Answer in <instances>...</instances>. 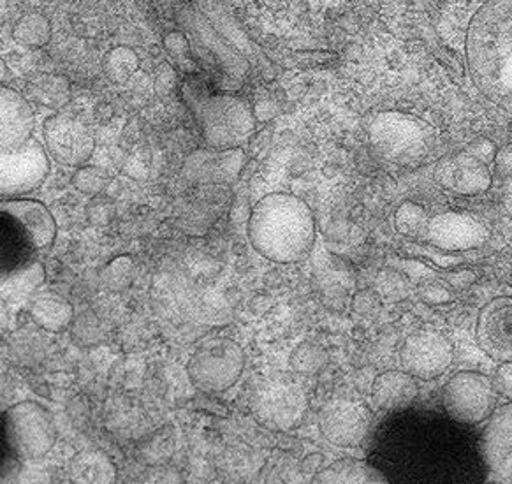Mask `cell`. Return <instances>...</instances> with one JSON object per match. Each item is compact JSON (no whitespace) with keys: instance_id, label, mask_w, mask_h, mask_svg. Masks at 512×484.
<instances>
[{"instance_id":"1f68e13d","label":"cell","mask_w":512,"mask_h":484,"mask_svg":"<svg viewBox=\"0 0 512 484\" xmlns=\"http://www.w3.org/2000/svg\"><path fill=\"white\" fill-rule=\"evenodd\" d=\"M410 291H412V282L409 277L393 266L382 270L375 279V293L381 296V300L396 303V301L405 300Z\"/></svg>"},{"instance_id":"603a6c76","label":"cell","mask_w":512,"mask_h":484,"mask_svg":"<svg viewBox=\"0 0 512 484\" xmlns=\"http://www.w3.org/2000/svg\"><path fill=\"white\" fill-rule=\"evenodd\" d=\"M71 484H117V467L101 449H83L69 463Z\"/></svg>"},{"instance_id":"30bf717a","label":"cell","mask_w":512,"mask_h":484,"mask_svg":"<svg viewBox=\"0 0 512 484\" xmlns=\"http://www.w3.org/2000/svg\"><path fill=\"white\" fill-rule=\"evenodd\" d=\"M497 391L488 375L463 370L442 388V407L449 419L474 426L490 418L497 409Z\"/></svg>"},{"instance_id":"ee69618b","label":"cell","mask_w":512,"mask_h":484,"mask_svg":"<svg viewBox=\"0 0 512 484\" xmlns=\"http://www.w3.org/2000/svg\"><path fill=\"white\" fill-rule=\"evenodd\" d=\"M322 463H324V456L322 453H312L308 455L303 462H301V470L305 474H317L321 472Z\"/></svg>"},{"instance_id":"ab89813d","label":"cell","mask_w":512,"mask_h":484,"mask_svg":"<svg viewBox=\"0 0 512 484\" xmlns=\"http://www.w3.org/2000/svg\"><path fill=\"white\" fill-rule=\"evenodd\" d=\"M491 382H493V388L497 391V395L504 396L512 402V361L500 363L491 377Z\"/></svg>"},{"instance_id":"83f0119b","label":"cell","mask_w":512,"mask_h":484,"mask_svg":"<svg viewBox=\"0 0 512 484\" xmlns=\"http://www.w3.org/2000/svg\"><path fill=\"white\" fill-rule=\"evenodd\" d=\"M13 37L16 43L30 50L43 48L44 44L50 43L52 39V23L41 13H27L15 23Z\"/></svg>"},{"instance_id":"e575fe53","label":"cell","mask_w":512,"mask_h":484,"mask_svg":"<svg viewBox=\"0 0 512 484\" xmlns=\"http://www.w3.org/2000/svg\"><path fill=\"white\" fill-rule=\"evenodd\" d=\"M132 270H134V263L129 256H120L113 259L103 272V282L110 289H124L129 286L132 280Z\"/></svg>"},{"instance_id":"d6986e66","label":"cell","mask_w":512,"mask_h":484,"mask_svg":"<svg viewBox=\"0 0 512 484\" xmlns=\"http://www.w3.org/2000/svg\"><path fill=\"white\" fill-rule=\"evenodd\" d=\"M2 213L15 220L34 249L52 247L57 238V224L43 203L36 199H4Z\"/></svg>"},{"instance_id":"f1b7e54d","label":"cell","mask_w":512,"mask_h":484,"mask_svg":"<svg viewBox=\"0 0 512 484\" xmlns=\"http://www.w3.org/2000/svg\"><path fill=\"white\" fill-rule=\"evenodd\" d=\"M428 222L430 219H428L425 208L417 203H412V201H405L403 205L398 206L395 213L396 231L414 242L425 240Z\"/></svg>"},{"instance_id":"d6a6232c","label":"cell","mask_w":512,"mask_h":484,"mask_svg":"<svg viewBox=\"0 0 512 484\" xmlns=\"http://www.w3.org/2000/svg\"><path fill=\"white\" fill-rule=\"evenodd\" d=\"M164 48H166L169 57L175 60L178 69H182L189 76H194V74L198 73V67L194 66L191 59H189L192 46L189 37L185 36V32L175 30V32L166 34V37H164Z\"/></svg>"},{"instance_id":"5bb4252c","label":"cell","mask_w":512,"mask_h":484,"mask_svg":"<svg viewBox=\"0 0 512 484\" xmlns=\"http://www.w3.org/2000/svg\"><path fill=\"white\" fill-rule=\"evenodd\" d=\"M451 340L435 330H419L405 338L400 361L407 374L421 381H433L453 365Z\"/></svg>"},{"instance_id":"7a4b0ae2","label":"cell","mask_w":512,"mask_h":484,"mask_svg":"<svg viewBox=\"0 0 512 484\" xmlns=\"http://www.w3.org/2000/svg\"><path fill=\"white\" fill-rule=\"evenodd\" d=\"M470 78L479 92L512 115V2H488L465 39Z\"/></svg>"},{"instance_id":"9c48e42d","label":"cell","mask_w":512,"mask_h":484,"mask_svg":"<svg viewBox=\"0 0 512 484\" xmlns=\"http://www.w3.org/2000/svg\"><path fill=\"white\" fill-rule=\"evenodd\" d=\"M4 428L9 448L22 460L43 458L57 442L50 412L32 400L9 407L4 414Z\"/></svg>"},{"instance_id":"52a82bcc","label":"cell","mask_w":512,"mask_h":484,"mask_svg":"<svg viewBox=\"0 0 512 484\" xmlns=\"http://www.w3.org/2000/svg\"><path fill=\"white\" fill-rule=\"evenodd\" d=\"M245 352L231 338L217 337L199 345L187 363L192 384L208 395H219L240 381Z\"/></svg>"},{"instance_id":"277c9868","label":"cell","mask_w":512,"mask_h":484,"mask_svg":"<svg viewBox=\"0 0 512 484\" xmlns=\"http://www.w3.org/2000/svg\"><path fill=\"white\" fill-rule=\"evenodd\" d=\"M180 94L196 118L208 148H242L256 131V111L245 99L226 92H213L198 74L187 76Z\"/></svg>"},{"instance_id":"836d02e7","label":"cell","mask_w":512,"mask_h":484,"mask_svg":"<svg viewBox=\"0 0 512 484\" xmlns=\"http://www.w3.org/2000/svg\"><path fill=\"white\" fill-rule=\"evenodd\" d=\"M108 182H110V176L106 175V171L94 168V166L80 168L73 176L74 187L83 194L94 196V198H97L106 189Z\"/></svg>"},{"instance_id":"f35d334b","label":"cell","mask_w":512,"mask_h":484,"mask_svg":"<svg viewBox=\"0 0 512 484\" xmlns=\"http://www.w3.org/2000/svg\"><path fill=\"white\" fill-rule=\"evenodd\" d=\"M88 222L94 224V226H108L113 215H115V205L111 203L110 199L97 198L92 199V203L87 208Z\"/></svg>"},{"instance_id":"b9f144b4","label":"cell","mask_w":512,"mask_h":484,"mask_svg":"<svg viewBox=\"0 0 512 484\" xmlns=\"http://www.w3.org/2000/svg\"><path fill=\"white\" fill-rule=\"evenodd\" d=\"M467 154L476 157L477 161L484 162V164H490L491 161H495V155H497V148L486 138H479V140L472 141L469 147L465 148Z\"/></svg>"},{"instance_id":"4dcf8cb0","label":"cell","mask_w":512,"mask_h":484,"mask_svg":"<svg viewBox=\"0 0 512 484\" xmlns=\"http://www.w3.org/2000/svg\"><path fill=\"white\" fill-rule=\"evenodd\" d=\"M328 363H330V356L326 349L312 342L298 345L289 358L291 370L301 375L319 374Z\"/></svg>"},{"instance_id":"ba28073f","label":"cell","mask_w":512,"mask_h":484,"mask_svg":"<svg viewBox=\"0 0 512 484\" xmlns=\"http://www.w3.org/2000/svg\"><path fill=\"white\" fill-rule=\"evenodd\" d=\"M250 411L257 423L273 432H287L307 416L308 400L298 382L273 377L257 384L250 395Z\"/></svg>"},{"instance_id":"74e56055","label":"cell","mask_w":512,"mask_h":484,"mask_svg":"<svg viewBox=\"0 0 512 484\" xmlns=\"http://www.w3.org/2000/svg\"><path fill=\"white\" fill-rule=\"evenodd\" d=\"M381 301V296L375 291H370V289L358 291L352 300V310H354V314L361 317H375L381 310Z\"/></svg>"},{"instance_id":"e0dca14e","label":"cell","mask_w":512,"mask_h":484,"mask_svg":"<svg viewBox=\"0 0 512 484\" xmlns=\"http://www.w3.org/2000/svg\"><path fill=\"white\" fill-rule=\"evenodd\" d=\"M476 338L491 360L512 361V296H498L481 308Z\"/></svg>"},{"instance_id":"8d00e7d4","label":"cell","mask_w":512,"mask_h":484,"mask_svg":"<svg viewBox=\"0 0 512 484\" xmlns=\"http://www.w3.org/2000/svg\"><path fill=\"white\" fill-rule=\"evenodd\" d=\"M73 328L74 337L78 338L81 344L96 345L103 340V331L92 312H83L78 319H74Z\"/></svg>"},{"instance_id":"60d3db41","label":"cell","mask_w":512,"mask_h":484,"mask_svg":"<svg viewBox=\"0 0 512 484\" xmlns=\"http://www.w3.org/2000/svg\"><path fill=\"white\" fill-rule=\"evenodd\" d=\"M477 279H479V275H477L474 270H463V268H461V270H451V272H447L446 277H444V282H446L447 286L451 287L453 291H465V289L474 286Z\"/></svg>"},{"instance_id":"f546056e","label":"cell","mask_w":512,"mask_h":484,"mask_svg":"<svg viewBox=\"0 0 512 484\" xmlns=\"http://www.w3.org/2000/svg\"><path fill=\"white\" fill-rule=\"evenodd\" d=\"M103 67L104 73L113 83L124 85L131 80L132 74L138 71V55L127 46L111 48L110 52L104 55Z\"/></svg>"},{"instance_id":"ffe728a7","label":"cell","mask_w":512,"mask_h":484,"mask_svg":"<svg viewBox=\"0 0 512 484\" xmlns=\"http://www.w3.org/2000/svg\"><path fill=\"white\" fill-rule=\"evenodd\" d=\"M0 145L2 152H13L29 143L34 131V110L27 97L16 90H0Z\"/></svg>"},{"instance_id":"484cf974","label":"cell","mask_w":512,"mask_h":484,"mask_svg":"<svg viewBox=\"0 0 512 484\" xmlns=\"http://www.w3.org/2000/svg\"><path fill=\"white\" fill-rule=\"evenodd\" d=\"M27 101L60 110L71 101V83L62 74H37L27 83Z\"/></svg>"},{"instance_id":"2e32d148","label":"cell","mask_w":512,"mask_h":484,"mask_svg":"<svg viewBox=\"0 0 512 484\" xmlns=\"http://www.w3.org/2000/svg\"><path fill=\"white\" fill-rule=\"evenodd\" d=\"M243 166H245L243 148H233V150L199 148L183 162L182 175L191 184L229 185L238 180Z\"/></svg>"},{"instance_id":"7402d4cb","label":"cell","mask_w":512,"mask_h":484,"mask_svg":"<svg viewBox=\"0 0 512 484\" xmlns=\"http://www.w3.org/2000/svg\"><path fill=\"white\" fill-rule=\"evenodd\" d=\"M481 451L488 470H498L512 456V402L495 409L481 437Z\"/></svg>"},{"instance_id":"f6af8a7d","label":"cell","mask_w":512,"mask_h":484,"mask_svg":"<svg viewBox=\"0 0 512 484\" xmlns=\"http://www.w3.org/2000/svg\"><path fill=\"white\" fill-rule=\"evenodd\" d=\"M490 484H498V483H490Z\"/></svg>"},{"instance_id":"4316f807","label":"cell","mask_w":512,"mask_h":484,"mask_svg":"<svg viewBox=\"0 0 512 484\" xmlns=\"http://www.w3.org/2000/svg\"><path fill=\"white\" fill-rule=\"evenodd\" d=\"M44 282V268L41 263H32L2 280V300L16 303L29 298Z\"/></svg>"},{"instance_id":"44dd1931","label":"cell","mask_w":512,"mask_h":484,"mask_svg":"<svg viewBox=\"0 0 512 484\" xmlns=\"http://www.w3.org/2000/svg\"><path fill=\"white\" fill-rule=\"evenodd\" d=\"M419 386L412 375L389 370L379 375L372 386V398L379 411L402 412L416 404Z\"/></svg>"},{"instance_id":"8992f818","label":"cell","mask_w":512,"mask_h":484,"mask_svg":"<svg viewBox=\"0 0 512 484\" xmlns=\"http://www.w3.org/2000/svg\"><path fill=\"white\" fill-rule=\"evenodd\" d=\"M178 23L182 25L185 36L189 37L192 48L199 52L201 59L205 57L206 69L219 74L220 88L231 94L242 87L249 76V59L224 34H220L199 4L178 9Z\"/></svg>"},{"instance_id":"d590c367","label":"cell","mask_w":512,"mask_h":484,"mask_svg":"<svg viewBox=\"0 0 512 484\" xmlns=\"http://www.w3.org/2000/svg\"><path fill=\"white\" fill-rule=\"evenodd\" d=\"M417 294L419 298L426 305H446L454 300V293L451 287L447 286L446 282H439V280L428 279L417 287Z\"/></svg>"},{"instance_id":"8fae6325","label":"cell","mask_w":512,"mask_h":484,"mask_svg":"<svg viewBox=\"0 0 512 484\" xmlns=\"http://www.w3.org/2000/svg\"><path fill=\"white\" fill-rule=\"evenodd\" d=\"M490 231L465 212L440 213L428 222L423 242L446 256H467L488 242Z\"/></svg>"},{"instance_id":"7c38bea8","label":"cell","mask_w":512,"mask_h":484,"mask_svg":"<svg viewBox=\"0 0 512 484\" xmlns=\"http://www.w3.org/2000/svg\"><path fill=\"white\" fill-rule=\"evenodd\" d=\"M50 161L39 141L30 140L13 152L0 155V194L2 198H15L34 191L50 173Z\"/></svg>"},{"instance_id":"ac0fdd59","label":"cell","mask_w":512,"mask_h":484,"mask_svg":"<svg viewBox=\"0 0 512 484\" xmlns=\"http://www.w3.org/2000/svg\"><path fill=\"white\" fill-rule=\"evenodd\" d=\"M437 184L454 192L458 196H477L491 187V171L488 164L477 161L476 157L467 154L449 155L442 159L435 168Z\"/></svg>"},{"instance_id":"5b68a950","label":"cell","mask_w":512,"mask_h":484,"mask_svg":"<svg viewBox=\"0 0 512 484\" xmlns=\"http://www.w3.org/2000/svg\"><path fill=\"white\" fill-rule=\"evenodd\" d=\"M368 138L384 161L417 168L437 150L439 134L423 118L402 111H384L372 118Z\"/></svg>"},{"instance_id":"7bdbcfd3","label":"cell","mask_w":512,"mask_h":484,"mask_svg":"<svg viewBox=\"0 0 512 484\" xmlns=\"http://www.w3.org/2000/svg\"><path fill=\"white\" fill-rule=\"evenodd\" d=\"M495 171L500 176H511L512 175V145L502 147L497 150L495 155Z\"/></svg>"},{"instance_id":"4fadbf2b","label":"cell","mask_w":512,"mask_h":484,"mask_svg":"<svg viewBox=\"0 0 512 484\" xmlns=\"http://www.w3.org/2000/svg\"><path fill=\"white\" fill-rule=\"evenodd\" d=\"M374 414L358 400L338 398L322 407L319 430L324 439L337 448H358L372 430Z\"/></svg>"},{"instance_id":"6da1fadb","label":"cell","mask_w":512,"mask_h":484,"mask_svg":"<svg viewBox=\"0 0 512 484\" xmlns=\"http://www.w3.org/2000/svg\"><path fill=\"white\" fill-rule=\"evenodd\" d=\"M396 481L389 484H484L481 440L453 419L419 412L398 426Z\"/></svg>"},{"instance_id":"cb8c5ba5","label":"cell","mask_w":512,"mask_h":484,"mask_svg":"<svg viewBox=\"0 0 512 484\" xmlns=\"http://www.w3.org/2000/svg\"><path fill=\"white\" fill-rule=\"evenodd\" d=\"M310 484H389V481L372 463L340 460L317 472Z\"/></svg>"},{"instance_id":"3957f363","label":"cell","mask_w":512,"mask_h":484,"mask_svg":"<svg viewBox=\"0 0 512 484\" xmlns=\"http://www.w3.org/2000/svg\"><path fill=\"white\" fill-rule=\"evenodd\" d=\"M249 238L252 247L273 263H298L314 247V215L293 194H268L250 213Z\"/></svg>"},{"instance_id":"d4e9b609","label":"cell","mask_w":512,"mask_h":484,"mask_svg":"<svg viewBox=\"0 0 512 484\" xmlns=\"http://www.w3.org/2000/svg\"><path fill=\"white\" fill-rule=\"evenodd\" d=\"M30 317L41 330L59 333L74 323V308L60 294H37L30 303Z\"/></svg>"},{"instance_id":"9a60e30c","label":"cell","mask_w":512,"mask_h":484,"mask_svg":"<svg viewBox=\"0 0 512 484\" xmlns=\"http://www.w3.org/2000/svg\"><path fill=\"white\" fill-rule=\"evenodd\" d=\"M44 143L55 161L80 168L94 154V136L80 120L53 115L44 122Z\"/></svg>"}]
</instances>
